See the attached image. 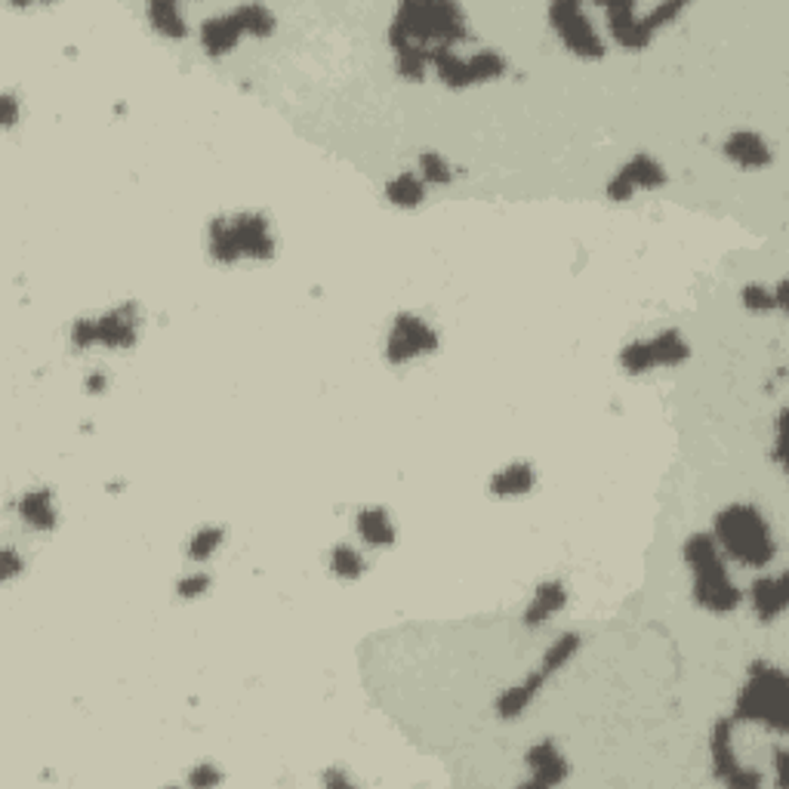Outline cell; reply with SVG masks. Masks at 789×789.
Returning <instances> with one entry per match:
<instances>
[{"instance_id": "ffe728a7", "label": "cell", "mask_w": 789, "mask_h": 789, "mask_svg": "<svg viewBox=\"0 0 789 789\" xmlns=\"http://www.w3.org/2000/svg\"><path fill=\"white\" fill-rule=\"evenodd\" d=\"M16 509H19V519L31 531H38V534H47V531H53L56 524H59V509H56V496L50 487H31V491H26V494L19 496Z\"/></svg>"}, {"instance_id": "f546056e", "label": "cell", "mask_w": 789, "mask_h": 789, "mask_svg": "<svg viewBox=\"0 0 789 789\" xmlns=\"http://www.w3.org/2000/svg\"><path fill=\"white\" fill-rule=\"evenodd\" d=\"M210 574L207 571H191V574L179 576V583H176V595L179 599H186V602H195V599H201V595H207L210 592Z\"/></svg>"}, {"instance_id": "9a60e30c", "label": "cell", "mask_w": 789, "mask_h": 789, "mask_svg": "<svg viewBox=\"0 0 789 789\" xmlns=\"http://www.w3.org/2000/svg\"><path fill=\"white\" fill-rule=\"evenodd\" d=\"M524 765H527V787L531 789H552L562 787L568 775H571V762L564 759V752L559 749L555 740H536L534 747L527 749L524 756Z\"/></svg>"}, {"instance_id": "83f0119b", "label": "cell", "mask_w": 789, "mask_h": 789, "mask_svg": "<svg viewBox=\"0 0 789 789\" xmlns=\"http://www.w3.org/2000/svg\"><path fill=\"white\" fill-rule=\"evenodd\" d=\"M223 543H226V531H223V527H216V524L198 527V531L191 534V540H188V559L195 564L210 562L216 552L223 549Z\"/></svg>"}, {"instance_id": "836d02e7", "label": "cell", "mask_w": 789, "mask_h": 789, "mask_svg": "<svg viewBox=\"0 0 789 789\" xmlns=\"http://www.w3.org/2000/svg\"><path fill=\"white\" fill-rule=\"evenodd\" d=\"M83 388H87V395H106L108 388V376L102 374V371H90L87 374V379H83Z\"/></svg>"}, {"instance_id": "6da1fadb", "label": "cell", "mask_w": 789, "mask_h": 789, "mask_svg": "<svg viewBox=\"0 0 789 789\" xmlns=\"http://www.w3.org/2000/svg\"><path fill=\"white\" fill-rule=\"evenodd\" d=\"M472 38L469 19L451 0H404L388 22L395 71L404 81H423L438 50H460Z\"/></svg>"}, {"instance_id": "e0dca14e", "label": "cell", "mask_w": 789, "mask_h": 789, "mask_svg": "<svg viewBox=\"0 0 789 789\" xmlns=\"http://www.w3.org/2000/svg\"><path fill=\"white\" fill-rule=\"evenodd\" d=\"M749 602L752 611L762 623H775L780 617L787 614L789 604V589H787V574H765L759 576L752 586H749Z\"/></svg>"}, {"instance_id": "d6a6232c", "label": "cell", "mask_w": 789, "mask_h": 789, "mask_svg": "<svg viewBox=\"0 0 789 789\" xmlns=\"http://www.w3.org/2000/svg\"><path fill=\"white\" fill-rule=\"evenodd\" d=\"M0 106H3V127H7V130H13L16 124H19V102H16V96L3 93Z\"/></svg>"}, {"instance_id": "7a4b0ae2", "label": "cell", "mask_w": 789, "mask_h": 789, "mask_svg": "<svg viewBox=\"0 0 789 789\" xmlns=\"http://www.w3.org/2000/svg\"><path fill=\"white\" fill-rule=\"evenodd\" d=\"M712 540L731 562L762 571L777 559V536L762 509L752 503H731L716 512Z\"/></svg>"}, {"instance_id": "2e32d148", "label": "cell", "mask_w": 789, "mask_h": 789, "mask_svg": "<svg viewBox=\"0 0 789 789\" xmlns=\"http://www.w3.org/2000/svg\"><path fill=\"white\" fill-rule=\"evenodd\" d=\"M198 41H201L204 53L219 59V56H228L238 50V43L244 41V31L235 13L226 10V13H214L204 19L201 28H198Z\"/></svg>"}, {"instance_id": "e575fe53", "label": "cell", "mask_w": 789, "mask_h": 789, "mask_svg": "<svg viewBox=\"0 0 789 789\" xmlns=\"http://www.w3.org/2000/svg\"><path fill=\"white\" fill-rule=\"evenodd\" d=\"M324 783H327V787H348L352 780H348L346 775H339V771H331V775H324Z\"/></svg>"}, {"instance_id": "30bf717a", "label": "cell", "mask_w": 789, "mask_h": 789, "mask_svg": "<svg viewBox=\"0 0 789 789\" xmlns=\"http://www.w3.org/2000/svg\"><path fill=\"white\" fill-rule=\"evenodd\" d=\"M549 26L555 31V38L562 41L564 50L574 53L576 59L599 62L608 53L599 28H595V22L589 19V13L576 0H555L549 7Z\"/></svg>"}, {"instance_id": "cb8c5ba5", "label": "cell", "mask_w": 789, "mask_h": 789, "mask_svg": "<svg viewBox=\"0 0 789 789\" xmlns=\"http://www.w3.org/2000/svg\"><path fill=\"white\" fill-rule=\"evenodd\" d=\"M386 201L392 207H402V210H414V207L426 201V183L411 170H404V174L386 183Z\"/></svg>"}, {"instance_id": "277c9868", "label": "cell", "mask_w": 789, "mask_h": 789, "mask_svg": "<svg viewBox=\"0 0 789 789\" xmlns=\"http://www.w3.org/2000/svg\"><path fill=\"white\" fill-rule=\"evenodd\" d=\"M734 722L765 724L775 734L789 731V679L787 672L768 660H756L747 682L737 694Z\"/></svg>"}, {"instance_id": "4dcf8cb0", "label": "cell", "mask_w": 789, "mask_h": 789, "mask_svg": "<svg viewBox=\"0 0 789 789\" xmlns=\"http://www.w3.org/2000/svg\"><path fill=\"white\" fill-rule=\"evenodd\" d=\"M22 568H26V562L19 559V552L13 546H3V552H0V580L10 583V580L22 574Z\"/></svg>"}, {"instance_id": "7c38bea8", "label": "cell", "mask_w": 789, "mask_h": 789, "mask_svg": "<svg viewBox=\"0 0 789 789\" xmlns=\"http://www.w3.org/2000/svg\"><path fill=\"white\" fill-rule=\"evenodd\" d=\"M438 346H442L438 331L423 315L402 312V315L392 318V327H388L386 362L402 367V364H411L416 358H426L432 352H438Z\"/></svg>"}, {"instance_id": "4316f807", "label": "cell", "mask_w": 789, "mask_h": 789, "mask_svg": "<svg viewBox=\"0 0 789 789\" xmlns=\"http://www.w3.org/2000/svg\"><path fill=\"white\" fill-rule=\"evenodd\" d=\"M364 571H367V562H364L362 552L355 546H348V543H336L334 552H331V574L336 580L355 583V580H362Z\"/></svg>"}, {"instance_id": "d4e9b609", "label": "cell", "mask_w": 789, "mask_h": 789, "mask_svg": "<svg viewBox=\"0 0 789 789\" xmlns=\"http://www.w3.org/2000/svg\"><path fill=\"white\" fill-rule=\"evenodd\" d=\"M787 284L777 282L775 287H768V284H747L743 290H740V303H743V308L747 312H752V315H765V312H775V308H783L787 306Z\"/></svg>"}, {"instance_id": "7402d4cb", "label": "cell", "mask_w": 789, "mask_h": 789, "mask_svg": "<svg viewBox=\"0 0 789 789\" xmlns=\"http://www.w3.org/2000/svg\"><path fill=\"white\" fill-rule=\"evenodd\" d=\"M536 472L531 463H509L491 479V496L496 500H519L534 491Z\"/></svg>"}, {"instance_id": "603a6c76", "label": "cell", "mask_w": 789, "mask_h": 789, "mask_svg": "<svg viewBox=\"0 0 789 789\" xmlns=\"http://www.w3.org/2000/svg\"><path fill=\"white\" fill-rule=\"evenodd\" d=\"M148 26L155 28L167 41H183L188 38V22L183 16V7L174 0H151L146 7Z\"/></svg>"}, {"instance_id": "ac0fdd59", "label": "cell", "mask_w": 789, "mask_h": 789, "mask_svg": "<svg viewBox=\"0 0 789 789\" xmlns=\"http://www.w3.org/2000/svg\"><path fill=\"white\" fill-rule=\"evenodd\" d=\"M722 151L728 161L743 167V170H765V167H771V161H775L768 139L752 134V130H734V134L724 139Z\"/></svg>"}, {"instance_id": "9c48e42d", "label": "cell", "mask_w": 789, "mask_h": 789, "mask_svg": "<svg viewBox=\"0 0 789 789\" xmlns=\"http://www.w3.org/2000/svg\"><path fill=\"white\" fill-rule=\"evenodd\" d=\"M428 68L438 75V81L451 90H469L479 83L500 81L506 75V59L500 50H475L463 56L460 50H438L428 59Z\"/></svg>"}, {"instance_id": "52a82bcc", "label": "cell", "mask_w": 789, "mask_h": 789, "mask_svg": "<svg viewBox=\"0 0 789 789\" xmlns=\"http://www.w3.org/2000/svg\"><path fill=\"white\" fill-rule=\"evenodd\" d=\"M576 651H580V635H576V632H562L555 642L549 644L546 654L540 657V663L527 672L524 682L512 684V688H506L503 694L496 697V716L506 719V722L524 716V709L531 707L536 694L552 682V675H559V672L574 660Z\"/></svg>"}, {"instance_id": "f1b7e54d", "label": "cell", "mask_w": 789, "mask_h": 789, "mask_svg": "<svg viewBox=\"0 0 789 789\" xmlns=\"http://www.w3.org/2000/svg\"><path fill=\"white\" fill-rule=\"evenodd\" d=\"M420 179H423L426 186H447V183L454 179V170H451V164H447L444 155H438V151H423V155H420Z\"/></svg>"}, {"instance_id": "8992f818", "label": "cell", "mask_w": 789, "mask_h": 789, "mask_svg": "<svg viewBox=\"0 0 789 789\" xmlns=\"http://www.w3.org/2000/svg\"><path fill=\"white\" fill-rule=\"evenodd\" d=\"M684 10H688L684 3H657L651 10H639V3L632 0H617L604 7V22L617 47H623L629 53H642L651 47L657 31L672 26Z\"/></svg>"}, {"instance_id": "5bb4252c", "label": "cell", "mask_w": 789, "mask_h": 789, "mask_svg": "<svg viewBox=\"0 0 789 789\" xmlns=\"http://www.w3.org/2000/svg\"><path fill=\"white\" fill-rule=\"evenodd\" d=\"M667 186V170L651 158V155H632L611 179H608V198L611 201H629L639 188L642 191H657Z\"/></svg>"}, {"instance_id": "484cf974", "label": "cell", "mask_w": 789, "mask_h": 789, "mask_svg": "<svg viewBox=\"0 0 789 789\" xmlns=\"http://www.w3.org/2000/svg\"><path fill=\"white\" fill-rule=\"evenodd\" d=\"M231 13L238 19L244 38H259L263 41L268 34H275V26H278L275 13L263 3H241V7H231Z\"/></svg>"}, {"instance_id": "8fae6325", "label": "cell", "mask_w": 789, "mask_h": 789, "mask_svg": "<svg viewBox=\"0 0 789 789\" xmlns=\"http://www.w3.org/2000/svg\"><path fill=\"white\" fill-rule=\"evenodd\" d=\"M691 358V346L675 327L660 331V334L648 336V339H632L623 352H620V367L632 376L651 374L657 367H679Z\"/></svg>"}, {"instance_id": "44dd1931", "label": "cell", "mask_w": 789, "mask_h": 789, "mask_svg": "<svg viewBox=\"0 0 789 789\" xmlns=\"http://www.w3.org/2000/svg\"><path fill=\"white\" fill-rule=\"evenodd\" d=\"M355 531L362 536L364 546L371 549H388L398 540V527L383 506H364L355 519Z\"/></svg>"}, {"instance_id": "1f68e13d", "label": "cell", "mask_w": 789, "mask_h": 789, "mask_svg": "<svg viewBox=\"0 0 789 789\" xmlns=\"http://www.w3.org/2000/svg\"><path fill=\"white\" fill-rule=\"evenodd\" d=\"M223 783V775L216 771L214 765H198L191 775H188V787H195V789H210V787H219Z\"/></svg>"}, {"instance_id": "5b68a950", "label": "cell", "mask_w": 789, "mask_h": 789, "mask_svg": "<svg viewBox=\"0 0 789 789\" xmlns=\"http://www.w3.org/2000/svg\"><path fill=\"white\" fill-rule=\"evenodd\" d=\"M207 247L219 266H235L241 259L268 263L275 256V235L272 223L263 214H235L219 216L210 223L207 231Z\"/></svg>"}, {"instance_id": "3957f363", "label": "cell", "mask_w": 789, "mask_h": 789, "mask_svg": "<svg viewBox=\"0 0 789 789\" xmlns=\"http://www.w3.org/2000/svg\"><path fill=\"white\" fill-rule=\"evenodd\" d=\"M682 555L688 568H691V576H694V586H691L694 602L709 614H734L740 602H743V592L731 580V571H728L712 534L700 531V534L688 536Z\"/></svg>"}, {"instance_id": "d6986e66", "label": "cell", "mask_w": 789, "mask_h": 789, "mask_svg": "<svg viewBox=\"0 0 789 789\" xmlns=\"http://www.w3.org/2000/svg\"><path fill=\"white\" fill-rule=\"evenodd\" d=\"M564 608H568V586H564L562 580H543V583L534 589L527 608H524V627H543V623H549L555 614H562Z\"/></svg>"}, {"instance_id": "ba28073f", "label": "cell", "mask_w": 789, "mask_h": 789, "mask_svg": "<svg viewBox=\"0 0 789 789\" xmlns=\"http://www.w3.org/2000/svg\"><path fill=\"white\" fill-rule=\"evenodd\" d=\"M142 312L136 299L108 308L96 318H78L71 327V346L75 348H134L139 343Z\"/></svg>"}, {"instance_id": "4fadbf2b", "label": "cell", "mask_w": 789, "mask_h": 789, "mask_svg": "<svg viewBox=\"0 0 789 789\" xmlns=\"http://www.w3.org/2000/svg\"><path fill=\"white\" fill-rule=\"evenodd\" d=\"M709 759H712V775L731 789H756L762 787L765 777L752 771L737 759L734 749V719H719L709 734Z\"/></svg>"}]
</instances>
